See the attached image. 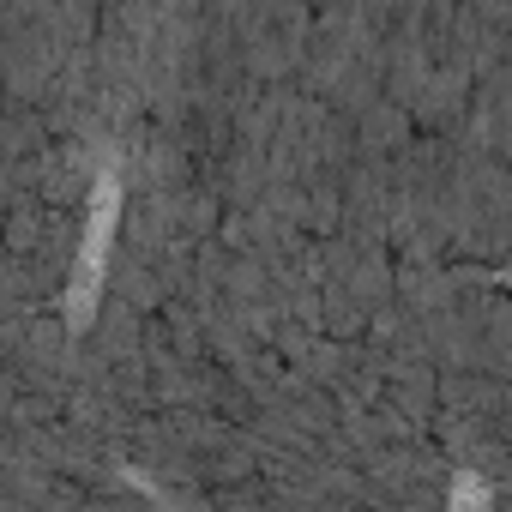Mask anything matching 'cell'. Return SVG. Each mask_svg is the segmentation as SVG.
I'll list each match as a JSON object with an SVG mask.
<instances>
[{
	"label": "cell",
	"mask_w": 512,
	"mask_h": 512,
	"mask_svg": "<svg viewBox=\"0 0 512 512\" xmlns=\"http://www.w3.org/2000/svg\"><path fill=\"white\" fill-rule=\"evenodd\" d=\"M452 512H488V488H482L476 476H458V488H452Z\"/></svg>",
	"instance_id": "1"
}]
</instances>
